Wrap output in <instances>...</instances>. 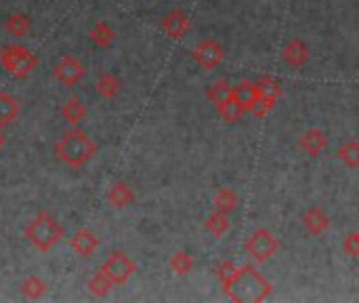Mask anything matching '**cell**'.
I'll return each instance as SVG.
<instances>
[{"instance_id": "cell-17", "label": "cell", "mask_w": 359, "mask_h": 303, "mask_svg": "<svg viewBox=\"0 0 359 303\" xmlns=\"http://www.w3.org/2000/svg\"><path fill=\"white\" fill-rule=\"evenodd\" d=\"M19 114H21L19 101H17L13 95L0 91V127L4 129V127L13 124V122L19 118Z\"/></svg>"}, {"instance_id": "cell-2", "label": "cell", "mask_w": 359, "mask_h": 303, "mask_svg": "<svg viewBox=\"0 0 359 303\" xmlns=\"http://www.w3.org/2000/svg\"><path fill=\"white\" fill-rule=\"evenodd\" d=\"M97 154V143L88 137L86 131L74 127L65 131L57 143H55V156L59 162H63L69 169H82L86 167Z\"/></svg>"}, {"instance_id": "cell-21", "label": "cell", "mask_w": 359, "mask_h": 303, "mask_svg": "<svg viewBox=\"0 0 359 303\" xmlns=\"http://www.w3.org/2000/svg\"><path fill=\"white\" fill-rule=\"evenodd\" d=\"M212 205H215V209H217V211L231 215L233 211H238V205H240L238 192H236V190H231V188H221V190L215 194Z\"/></svg>"}, {"instance_id": "cell-27", "label": "cell", "mask_w": 359, "mask_h": 303, "mask_svg": "<svg viewBox=\"0 0 359 303\" xmlns=\"http://www.w3.org/2000/svg\"><path fill=\"white\" fill-rule=\"evenodd\" d=\"M339 160L349 167V169H358L359 167V141H347L339 148L337 152Z\"/></svg>"}, {"instance_id": "cell-23", "label": "cell", "mask_w": 359, "mask_h": 303, "mask_svg": "<svg viewBox=\"0 0 359 303\" xmlns=\"http://www.w3.org/2000/svg\"><path fill=\"white\" fill-rule=\"evenodd\" d=\"M46 289H48L46 283H44L42 278H38V276H27V278H23L21 285H19V293H21L25 299H32V302L44 297Z\"/></svg>"}, {"instance_id": "cell-24", "label": "cell", "mask_w": 359, "mask_h": 303, "mask_svg": "<svg viewBox=\"0 0 359 303\" xmlns=\"http://www.w3.org/2000/svg\"><path fill=\"white\" fill-rule=\"evenodd\" d=\"M231 93H233V86H229L225 80H217V82H212V84L208 86L206 97H208V101H210L215 108H219V105H223V103H227V101L231 99Z\"/></svg>"}, {"instance_id": "cell-6", "label": "cell", "mask_w": 359, "mask_h": 303, "mask_svg": "<svg viewBox=\"0 0 359 303\" xmlns=\"http://www.w3.org/2000/svg\"><path fill=\"white\" fill-rule=\"evenodd\" d=\"M99 270H103V272L111 278V283H114L116 287H122V285H126L128 278L137 272V264H135L124 251H114V253L103 262V266H101Z\"/></svg>"}, {"instance_id": "cell-20", "label": "cell", "mask_w": 359, "mask_h": 303, "mask_svg": "<svg viewBox=\"0 0 359 303\" xmlns=\"http://www.w3.org/2000/svg\"><path fill=\"white\" fill-rule=\"evenodd\" d=\"M95 91L103 99H114L120 93V78L111 72H103L95 82Z\"/></svg>"}, {"instance_id": "cell-25", "label": "cell", "mask_w": 359, "mask_h": 303, "mask_svg": "<svg viewBox=\"0 0 359 303\" xmlns=\"http://www.w3.org/2000/svg\"><path fill=\"white\" fill-rule=\"evenodd\" d=\"M88 291H90V295H95V297H105V295H109V291L116 287L114 283H111V278L103 272V270H99V272H95L90 278H88Z\"/></svg>"}, {"instance_id": "cell-7", "label": "cell", "mask_w": 359, "mask_h": 303, "mask_svg": "<svg viewBox=\"0 0 359 303\" xmlns=\"http://www.w3.org/2000/svg\"><path fill=\"white\" fill-rule=\"evenodd\" d=\"M257 93H259V99H257V105H255V110H252V116H255V118H265V116L273 110L276 101L280 99L282 86H280V82H278L276 78L263 76V78L257 82Z\"/></svg>"}, {"instance_id": "cell-22", "label": "cell", "mask_w": 359, "mask_h": 303, "mask_svg": "<svg viewBox=\"0 0 359 303\" xmlns=\"http://www.w3.org/2000/svg\"><path fill=\"white\" fill-rule=\"evenodd\" d=\"M88 36H90V42H93L95 46L107 49V46L114 42V38H116V30H114L107 21H99V23L93 25V30H90Z\"/></svg>"}, {"instance_id": "cell-32", "label": "cell", "mask_w": 359, "mask_h": 303, "mask_svg": "<svg viewBox=\"0 0 359 303\" xmlns=\"http://www.w3.org/2000/svg\"><path fill=\"white\" fill-rule=\"evenodd\" d=\"M4 146H6V135L2 133V127H0V152L4 150Z\"/></svg>"}, {"instance_id": "cell-4", "label": "cell", "mask_w": 359, "mask_h": 303, "mask_svg": "<svg viewBox=\"0 0 359 303\" xmlns=\"http://www.w3.org/2000/svg\"><path fill=\"white\" fill-rule=\"evenodd\" d=\"M0 65L8 76L25 80L38 67V55L23 44H6L0 49Z\"/></svg>"}, {"instance_id": "cell-31", "label": "cell", "mask_w": 359, "mask_h": 303, "mask_svg": "<svg viewBox=\"0 0 359 303\" xmlns=\"http://www.w3.org/2000/svg\"><path fill=\"white\" fill-rule=\"evenodd\" d=\"M343 251L349 257H359V232H351L343 240Z\"/></svg>"}, {"instance_id": "cell-12", "label": "cell", "mask_w": 359, "mask_h": 303, "mask_svg": "<svg viewBox=\"0 0 359 303\" xmlns=\"http://www.w3.org/2000/svg\"><path fill=\"white\" fill-rule=\"evenodd\" d=\"M69 247H72V251L78 255V257H93L95 255V251L99 249V238H97V234L93 232V230H88V228H82V230H78L72 238H69Z\"/></svg>"}, {"instance_id": "cell-9", "label": "cell", "mask_w": 359, "mask_h": 303, "mask_svg": "<svg viewBox=\"0 0 359 303\" xmlns=\"http://www.w3.org/2000/svg\"><path fill=\"white\" fill-rule=\"evenodd\" d=\"M191 55H194V59H196V63L200 67H204V70L210 72V70H215V67L221 65V61L225 57V51H223V46L215 38H204V40H200L194 46Z\"/></svg>"}, {"instance_id": "cell-11", "label": "cell", "mask_w": 359, "mask_h": 303, "mask_svg": "<svg viewBox=\"0 0 359 303\" xmlns=\"http://www.w3.org/2000/svg\"><path fill=\"white\" fill-rule=\"evenodd\" d=\"M299 150L307 156H320L328 150V137L322 129H309L299 137Z\"/></svg>"}, {"instance_id": "cell-8", "label": "cell", "mask_w": 359, "mask_h": 303, "mask_svg": "<svg viewBox=\"0 0 359 303\" xmlns=\"http://www.w3.org/2000/svg\"><path fill=\"white\" fill-rule=\"evenodd\" d=\"M84 76H86V67H84L76 57H72V55L61 57V59L57 61V65L53 67V78H55L59 84L67 86V89H72V86H76L78 82H82Z\"/></svg>"}, {"instance_id": "cell-13", "label": "cell", "mask_w": 359, "mask_h": 303, "mask_svg": "<svg viewBox=\"0 0 359 303\" xmlns=\"http://www.w3.org/2000/svg\"><path fill=\"white\" fill-rule=\"evenodd\" d=\"M233 101L242 108L244 114H252L255 105H257V99H259V93H257V82L252 80H242L233 86V93H231Z\"/></svg>"}, {"instance_id": "cell-16", "label": "cell", "mask_w": 359, "mask_h": 303, "mask_svg": "<svg viewBox=\"0 0 359 303\" xmlns=\"http://www.w3.org/2000/svg\"><path fill=\"white\" fill-rule=\"evenodd\" d=\"M303 226H305V230H307L309 234L322 236V234L328 230V226H330V217H328L320 207H311V209H307L305 215H303Z\"/></svg>"}, {"instance_id": "cell-14", "label": "cell", "mask_w": 359, "mask_h": 303, "mask_svg": "<svg viewBox=\"0 0 359 303\" xmlns=\"http://www.w3.org/2000/svg\"><path fill=\"white\" fill-rule=\"evenodd\" d=\"M282 59L288 67H303L309 59V46L301 38H292L282 49Z\"/></svg>"}, {"instance_id": "cell-30", "label": "cell", "mask_w": 359, "mask_h": 303, "mask_svg": "<svg viewBox=\"0 0 359 303\" xmlns=\"http://www.w3.org/2000/svg\"><path fill=\"white\" fill-rule=\"evenodd\" d=\"M236 270H238V266H233L231 262H219L217 264V268H215V276L219 278V283H221V287H225L231 278H233V274H236Z\"/></svg>"}, {"instance_id": "cell-26", "label": "cell", "mask_w": 359, "mask_h": 303, "mask_svg": "<svg viewBox=\"0 0 359 303\" xmlns=\"http://www.w3.org/2000/svg\"><path fill=\"white\" fill-rule=\"evenodd\" d=\"M229 215L227 213H221V211H215L212 215H208V219H206V224H204V228H206V232H210L215 238H221V236H225L227 232H229Z\"/></svg>"}, {"instance_id": "cell-29", "label": "cell", "mask_w": 359, "mask_h": 303, "mask_svg": "<svg viewBox=\"0 0 359 303\" xmlns=\"http://www.w3.org/2000/svg\"><path fill=\"white\" fill-rule=\"evenodd\" d=\"M217 112H219V116L225 120V122H238L242 116H244V112H242V108L233 101V97L227 101V103H223V105H219L217 108Z\"/></svg>"}, {"instance_id": "cell-15", "label": "cell", "mask_w": 359, "mask_h": 303, "mask_svg": "<svg viewBox=\"0 0 359 303\" xmlns=\"http://www.w3.org/2000/svg\"><path fill=\"white\" fill-rule=\"evenodd\" d=\"M105 198H107L109 207L122 211V209H126V207H130V205L135 202V192L130 190L128 183H124V181H114V183L107 188Z\"/></svg>"}, {"instance_id": "cell-3", "label": "cell", "mask_w": 359, "mask_h": 303, "mask_svg": "<svg viewBox=\"0 0 359 303\" xmlns=\"http://www.w3.org/2000/svg\"><path fill=\"white\" fill-rule=\"evenodd\" d=\"M65 236L63 226L48 215L46 211H40L36 217H32V221H27V226L23 228V238L38 251V253H48L53 251Z\"/></svg>"}, {"instance_id": "cell-19", "label": "cell", "mask_w": 359, "mask_h": 303, "mask_svg": "<svg viewBox=\"0 0 359 303\" xmlns=\"http://www.w3.org/2000/svg\"><path fill=\"white\" fill-rule=\"evenodd\" d=\"M4 30L8 36H15V38H25L32 30V21L25 13H13L6 17L4 21Z\"/></svg>"}, {"instance_id": "cell-28", "label": "cell", "mask_w": 359, "mask_h": 303, "mask_svg": "<svg viewBox=\"0 0 359 303\" xmlns=\"http://www.w3.org/2000/svg\"><path fill=\"white\" fill-rule=\"evenodd\" d=\"M170 270L179 276H187L191 270H194V259L189 253L185 251H177L172 257H170Z\"/></svg>"}, {"instance_id": "cell-18", "label": "cell", "mask_w": 359, "mask_h": 303, "mask_svg": "<svg viewBox=\"0 0 359 303\" xmlns=\"http://www.w3.org/2000/svg\"><path fill=\"white\" fill-rule=\"evenodd\" d=\"M86 112H88L86 105H84L78 97H69V99H65L63 105H61V116H63V120L69 122L72 127L80 124V122L86 118Z\"/></svg>"}, {"instance_id": "cell-10", "label": "cell", "mask_w": 359, "mask_h": 303, "mask_svg": "<svg viewBox=\"0 0 359 303\" xmlns=\"http://www.w3.org/2000/svg\"><path fill=\"white\" fill-rule=\"evenodd\" d=\"M160 27L166 32L168 38L181 40V38L191 30V19L187 17V13H185L183 8H172V11H168V13L162 17Z\"/></svg>"}, {"instance_id": "cell-5", "label": "cell", "mask_w": 359, "mask_h": 303, "mask_svg": "<svg viewBox=\"0 0 359 303\" xmlns=\"http://www.w3.org/2000/svg\"><path fill=\"white\" fill-rule=\"evenodd\" d=\"M244 249L257 264H265L280 251V240L267 228H259L246 238Z\"/></svg>"}, {"instance_id": "cell-1", "label": "cell", "mask_w": 359, "mask_h": 303, "mask_svg": "<svg viewBox=\"0 0 359 303\" xmlns=\"http://www.w3.org/2000/svg\"><path fill=\"white\" fill-rule=\"evenodd\" d=\"M221 289H223V293L231 302L236 303L265 302L271 295V291H273L271 283L263 274H259L255 266H242V268H238L236 274H233V278L225 287H221Z\"/></svg>"}]
</instances>
